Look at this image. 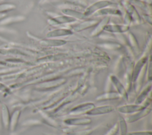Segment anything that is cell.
<instances>
[{"label":"cell","mask_w":152,"mask_h":135,"mask_svg":"<svg viewBox=\"0 0 152 135\" xmlns=\"http://www.w3.org/2000/svg\"><path fill=\"white\" fill-rule=\"evenodd\" d=\"M114 110V108L110 105L101 106L98 107H94L91 110L87 112L88 115H100L112 112Z\"/></svg>","instance_id":"obj_1"},{"label":"cell","mask_w":152,"mask_h":135,"mask_svg":"<svg viewBox=\"0 0 152 135\" xmlns=\"http://www.w3.org/2000/svg\"><path fill=\"white\" fill-rule=\"evenodd\" d=\"M151 111V109L148 108H144L141 111H139L138 113H136L135 114L129 115V117H127L125 120L129 122V123H132L134 122L137 120H140V118L145 117V115H148Z\"/></svg>","instance_id":"obj_2"},{"label":"cell","mask_w":152,"mask_h":135,"mask_svg":"<svg viewBox=\"0 0 152 135\" xmlns=\"http://www.w3.org/2000/svg\"><path fill=\"white\" fill-rule=\"evenodd\" d=\"M145 107L142 105H139L138 104L128 105H124L119 107L118 108V111L123 113H131V112H138L139 111H141Z\"/></svg>","instance_id":"obj_3"},{"label":"cell","mask_w":152,"mask_h":135,"mask_svg":"<svg viewBox=\"0 0 152 135\" xmlns=\"http://www.w3.org/2000/svg\"><path fill=\"white\" fill-rule=\"evenodd\" d=\"M94 107V105L91 103H87L77 106V107L73 108L71 111V112L75 114H80L85 112H88Z\"/></svg>","instance_id":"obj_4"},{"label":"cell","mask_w":152,"mask_h":135,"mask_svg":"<svg viewBox=\"0 0 152 135\" xmlns=\"http://www.w3.org/2000/svg\"><path fill=\"white\" fill-rule=\"evenodd\" d=\"M91 122V120L88 118H70L65 120V123L71 125H84L88 124Z\"/></svg>","instance_id":"obj_5"},{"label":"cell","mask_w":152,"mask_h":135,"mask_svg":"<svg viewBox=\"0 0 152 135\" xmlns=\"http://www.w3.org/2000/svg\"><path fill=\"white\" fill-rule=\"evenodd\" d=\"M120 128V133L121 135H126V124L125 122V119L122 117H120L119 120V126Z\"/></svg>","instance_id":"obj_6"},{"label":"cell","mask_w":152,"mask_h":135,"mask_svg":"<svg viewBox=\"0 0 152 135\" xmlns=\"http://www.w3.org/2000/svg\"><path fill=\"white\" fill-rule=\"evenodd\" d=\"M15 6L10 4H0V13L5 12V11L12 9Z\"/></svg>","instance_id":"obj_7"},{"label":"cell","mask_w":152,"mask_h":135,"mask_svg":"<svg viewBox=\"0 0 152 135\" xmlns=\"http://www.w3.org/2000/svg\"><path fill=\"white\" fill-rule=\"evenodd\" d=\"M119 95L117 94H111L110 95L107 96L106 95H104L102 97H99L97 98V100H103V99H113V98H117L119 97Z\"/></svg>","instance_id":"obj_8"},{"label":"cell","mask_w":152,"mask_h":135,"mask_svg":"<svg viewBox=\"0 0 152 135\" xmlns=\"http://www.w3.org/2000/svg\"><path fill=\"white\" fill-rule=\"evenodd\" d=\"M119 128V126L118 124H116L106 134V135H114L118 131Z\"/></svg>","instance_id":"obj_9"},{"label":"cell","mask_w":152,"mask_h":135,"mask_svg":"<svg viewBox=\"0 0 152 135\" xmlns=\"http://www.w3.org/2000/svg\"><path fill=\"white\" fill-rule=\"evenodd\" d=\"M127 135H151V133L150 131H138L129 133Z\"/></svg>","instance_id":"obj_10"},{"label":"cell","mask_w":152,"mask_h":135,"mask_svg":"<svg viewBox=\"0 0 152 135\" xmlns=\"http://www.w3.org/2000/svg\"><path fill=\"white\" fill-rule=\"evenodd\" d=\"M4 1V0H0V1Z\"/></svg>","instance_id":"obj_11"}]
</instances>
